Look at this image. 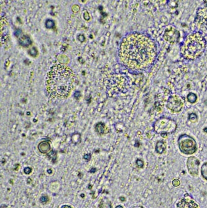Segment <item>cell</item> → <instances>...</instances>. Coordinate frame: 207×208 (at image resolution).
<instances>
[{
  "mask_svg": "<svg viewBox=\"0 0 207 208\" xmlns=\"http://www.w3.org/2000/svg\"><path fill=\"white\" fill-rule=\"evenodd\" d=\"M178 143L180 150L184 154H193L197 151L195 140L189 135H182L178 138Z\"/></svg>",
  "mask_w": 207,
  "mask_h": 208,
  "instance_id": "5b68a950",
  "label": "cell"
},
{
  "mask_svg": "<svg viewBox=\"0 0 207 208\" xmlns=\"http://www.w3.org/2000/svg\"><path fill=\"white\" fill-rule=\"evenodd\" d=\"M172 184H173L174 186H178L180 184V181H178V179H174L173 181V182H172Z\"/></svg>",
  "mask_w": 207,
  "mask_h": 208,
  "instance_id": "ffe728a7",
  "label": "cell"
},
{
  "mask_svg": "<svg viewBox=\"0 0 207 208\" xmlns=\"http://www.w3.org/2000/svg\"><path fill=\"white\" fill-rule=\"evenodd\" d=\"M90 158H91V154L89 153V154H87V155H85L84 156V159L88 161V160H90Z\"/></svg>",
  "mask_w": 207,
  "mask_h": 208,
  "instance_id": "44dd1931",
  "label": "cell"
},
{
  "mask_svg": "<svg viewBox=\"0 0 207 208\" xmlns=\"http://www.w3.org/2000/svg\"><path fill=\"white\" fill-rule=\"evenodd\" d=\"M116 208H123V207H121V206H117Z\"/></svg>",
  "mask_w": 207,
  "mask_h": 208,
  "instance_id": "cb8c5ba5",
  "label": "cell"
},
{
  "mask_svg": "<svg viewBox=\"0 0 207 208\" xmlns=\"http://www.w3.org/2000/svg\"><path fill=\"white\" fill-rule=\"evenodd\" d=\"M24 173L26 174H29L32 171V169H31V168H29V167H28V168H24Z\"/></svg>",
  "mask_w": 207,
  "mask_h": 208,
  "instance_id": "d6986e66",
  "label": "cell"
},
{
  "mask_svg": "<svg viewBox=\"0 0 207 208\" xmlns=\"http://www.w3.org/2000/svg\"><path fill=\"white\" fill-rule=\"evenodd\" d=\"M180 38V33L173 26H168L165 30L164 34V39L167 42L174 44V43L178 41Z\"/></svg>",
  "mask_w": 207,
  "mask_h": 208,
  "instance_id": "ba28073f",
  "label": "cell"
},
{
  "mask_svg": "<svg viewBox=\"0 0 207 208\" xmlns=\"http://www.w3.org/2000/svg\"><path fill=\"white\" fill-rule=\"evenodd\" d=\"M136 164H137V166L139 168H141L143 166V162L141 160L138 159L136 161Z\"/></svg>",
  "mask_w": 207,
  "mask_h": 208,
  "instance_id": "e0dca14e",
  "label": "cell"
},
{
  "mask_svg": "<svg viewBox=\"0 0 207 208\" xmlns=\"http://www.w3.org/2000/svg\"><path fill=\"white\" fill-rule=\"evenodd\" d=\"M76 84L75 73L69 67L56 64L50 68L45 80V87L49 95L55 99L67 98Z\"/></svg>",
  "mask_w": 207,
  "mask_h": 208,
  "instance_id": "7a4b0ae2",
  "label": "cell"
},
{
  "mask_svg": "<svg viewBox=\"0 0 207 208\" xmlns=\"http://www.w3.org/2000/svg\"><path fill=\"white\" fill-rule=\"evenodd\" d=\"M96 171V169H95V168H94V169H93V170H91V171H90V172H92V173H94L95 171Z\"/></svg>",
  "mask_w": 207,
  "mask_h": 208,
  "instance_id": "603a6c76",
  "label": "cell"
},
{
  "mask_svg": "<svg viewBox=\"0 0 207 208\" xmlns=\"http://www.w3.org/2000/svg\"><path fill=\"white\" fill-rule=\"evenodd\" d=\"M200 162L198 159L195 157H190L187 161V167L190 174L197 175L198 172V167Z\"/></svg>",
  "mask_w": 207,
  "mask_h": 208,
  "instance_id": "9c48e42d",
  "label": "cell"
},
{
  "mask_svg": "<svg viewBox=\"0 0 207 208\" xmlns=\"http://www.w3.org/2000/svg\"><path fill=\"white\" fill-rule=\"evenodd\" d=\"M202 175L205 179H207V163H204L202 166L201 169Z\"/></svg>",
  "mask_w": 207,
  "mask_h": 208,
  "instance_id": "5bb4252c",
  "label": "cell"
},
{
  "mask_svg": "<svg viewBox=\"0 0 207 208\" xmlns=\"http://www.w3.org/2000/svg\"><path fill=\"white\" fill-rule=\"evenodd\" d=\"M48 201V197H47L45 196H43L40 198V201L42 203H45Z\"/></svg>",
  "mask_w": 207,
  "mask_h": 208,
  "instance_id": "2e32d148",
  "label": "cell"
},
{
  "mask_svg": "<svg viewBox=\"0 0 207 208\" xmlns=\"http://www.w3.org/2000/svg\"><path fill=\"white\" fill-rule=\"evenodd\" d=\"M197 96L193 93H190L188 95H187V100L189 102L193 104L197 101Z\"/></svg>",
  "mask_w": 207,
  "mask_h": 208,
  "instance_id": "4fadbf2b",
  "label": "cell"
},
{
  "mask_svg": "<svg viewBox=\"0 0 207 208\" xmlns=\"http://www.w3.org/2000/svg\"><path fill=\"white\" fill-rule=\"evenodd\" d=\"M183 105V99L177 95H172L167 100V107L174 112H178L181 111Z\"/></svg>",
  "mask_w": 207,
  "mask_h": 208,
  "instance_id": "52a82bcc",
  "label": "cell"
},
{
  "mask_svg": "<svg viewBox=\"0 0 207 208\" xmlns=\"http://www.w3.org/2000/svg\"><path fill=\"white\" fill-rule=\"evenodd\" d=\"M206 42L204 36L198 32L193 33L187 36L181 46V53L187 60H195L205 51Z\"/></svg>",
  "mask_w": 207,
  "mask_h": 208,
  "instance_id": "3957f363",
  "label": "cell"
},
{
  "mask_svg": "<svg viewBox=\"0 0 207 208\" xmlns=\"http://www.w3.org/2000/svg\"><path fill=\"white\" fill-rule=\"evenodd\" d=\"M49 25H50V26H51V27H52L54 26V22L52 21H50V20H48V21L46 22V27H48V28H49V27H50Z\"/></svg>",
  "mask_w": 207,
  "mask_h": 208,
  "instance_id": "ac0fdd59",
  "label": "cell"
},
{
  "mask_svg": "<svg viewBox=\"0 0 207 208\" xmlns=\"http://www.w3.org/2000/svg\"><path fill=\"white\" fill-rule=\"evenodd\" d=\"M177 127V123L174 120L165 117L160 118L155 121L153 125L155 132L162 135L174 133L176 130Z\"/></svg>",
  "mask_w": 207,
  "mask_h": 208,
  "instance_id": "277c9868",
  "label": "cell"
},
{
  "mask_svg": "<svg viewBox=\"0 0 207 208\" xmlns=\"http://www.w3.org/2000/svg\"><path fill=\"white\" fill-rule=\"evenodd\" d=\"M176 208H198V205L190 199H183L177 205Z\"/></svg>",
  "mask_w": 207,
  "mask_h": 208,
  "instance_id": "30bf717a",
  "label": "cell"
},
{
  "mask_svg": "<svg viewBox=\"0 0 207 208\" xmlns=\"http://www.w3.org/2000/svg\"><path fill=\"white\" fill-rule=\"evenodd\" d=\"M166 148V143L164 142H163V141H159V142L157 143V145H156L155 150L156 152H157L158 153L161 154L164 151Z\"/></svg>",
  "mask_w": 207,
  "mask_h": 208,
  "instance_id": "7c38bea8",
  "label": "cell"
},
{
  "mask_svg": "<svg viewBox=\"0 0 207 208\" xmlns=\"http://www.w3.org/2000/svg\"><path fill=\"white\" fill-rule=\"evenodd\" d=\"M62 208H71V207H70V206H62Z\"/></svg>",
  "mask_w": 207,
  "mask_h": 208,
  "instance_id": "7402d4cb",
  "label": "cell"
},
{
  "mask_svg": "<svg viewBox=\"0 0 207 208\" xmlns=\"http://www.w3.org/2000/svg\"><path fill=\"white\" fill-rule=\"evenodd\" d=\"M157 49L154 41L139 33L130 34L121 43L120 60L127 68L133 70L146 69L154 63Z\"/></svg>",
  "mask_w": 207,
  "mask_h": 208,
  "instance_id": "6da1fadb",
  "label": "cell"
},
{
  "mask_svg": "<svg viewBox=\"0 0 207 208\" xmlns=\"http://www.w3.org/2000/svg\"><path fill=\"white\" fill-rule=\"evenodd\" d=\"M38 148H39V151L41 153H48L50 150V145L48 142H44L42 143H41L39 145Z\"/></svg>",
  "mask_w": 207,
  "mask_h": 208,
  "instance_id": "8fae6325",
  "label": "cell"
},
{
  "mask_svg": "<svg viewBox=\"0 0 207 208\" xmlns=\"http://www.w3.org/2000/svg\"><path fill=\"white\" fill-rule=\"evenodd\" d=\"M195 23L199 30L207 34V6L198 9Z\"/></svg>",
  "mask_w": 207,
  "mask_h": 208,
  "instance_id": "8992f818",
  "label": "cell"
},
{
  "mask_svg": "<svg viewBox=\"0 0 207 208\" xmlns=\"http://www.w3.org/2000/svg\"><path fill=\"white\" fill-rule=\"evenodd\" d=\"M189 119L190 121H195L197 119V116L195 114V113H192V114H190Z\"/></svg>",
  "mask_w": 207,
  "mask_h": 208,
  "instance_id": "9a60e30c",
  "label": "cell"
}]
</instances>
